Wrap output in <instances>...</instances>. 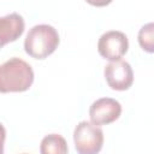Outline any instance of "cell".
I'll return each mask as SVG.
<instances>
[{"label": "cell", "mask_w": 154, "mask_h": 154, "mask_svg": "<svg viewBox=\"0 0 154 154\" xmlns=\"http://www.w3.org/2000/svg\"><path fill=\"white\" fill-rule=\"evenodd\" d=\"M34 70L23 59L13 57L0 65V93H23L34 83Z\"/></svg>", "instance_id": "6da1fadb"}, {"label": "cell", "mask_w": 154, "mask_h": 154, "mask_svg": "<svg viewBox=\"0 0 154 154\" xmlns=\"http://www.w3.org/2000/svg\"><path fill=\"white\" fill-rule=\"evenodd\" d=\"M60 42L57 29L49 24L34 25L24 40V51L34 59L43 60L58 48Z\"/></svg>", "instance_id": "7a4b0ae2"}, {"label": "cell", "mask_w": 154, "mask_h": 154, "mask_svg": "<svg viewBox=\"0 0 154 154\" xmlns=\"http://www.w3.org/2000/svg\"><path fill=\"white\" fill-rule=\"evenodd\" d=\"M75 148L78 154H99L103 146V131L90 122H79L73 130Z\"/></svg>", "instance_id": "3957f363"}, {"label": "cell", "mask_w": 154, "mask_h": 154, "mask_svg": "<svg viewBox=\"0 0 154 154\" xmlns=\"http://www.w3.org/2000/svg\"><path fill=\"white\" fill-rule=\"evenodd\" d=\"M129 49V40L123 31L108 30L103 32L97 42L99 54L109 61L122 60Z\"/></svg>", "instance_id": "277c9868"}, {"label": "cell", "mask_w": 154, "mask_h": 154, "mask_svg": "<svg viewBox=\"0 0 154 154\" xmlns=\"http://www.w3.org/2000/svg\"><path fill=\"white\" fill-rule=\"evenodd\" d=\"M105 79L113 90H128L134 83V71L131 65L125 60L109 61L103 70Z\"/></svg>", "instance_id": "5b68a950"}, {"label": "cell", "mask_w": 154, "mask_h": 154, "mask_svg": "<svg viewBox=\"0 0 154 154\" xmlns=\"http://www.w3.org/2000/svg\"><path fill=\"white\" fill-rule=\"evenodd\" d=\"M122 114V105L112 97H101L95 100L89 107L90 123L96 126L107 125L116 122Z\"/></svg>", "instance_id": "8992f818"}, {"label": "cell", "mask_w": 154, "mask_h": 154, "mask_svg": "<svg viewBox=\"0 0 154 154\" xmlns=\"http://www.w3.org/2000/svg\"><path fill=\"white\" fill-rule=\"evenodd\" d=\"M25 29L24 18L17 13L12 12L4 17H0V49L10 42L18 40Z\"/></svg>", "instance_id": "52a82bcc"}, {"label": "cell", "mask_w": 154, "mask_h": 154, "mask_svg": "<svg viewBox=\"0 0 154 154\" xmlns=\"http://www.w3.org/2000/svg\"><path fill=\"white\" fill-rule=\"evenodd\" d=\"M41 154H69L66 140L59 134L46 135L40 144Z\"/></svg>", "instance_id": "ba28073f"}, {"label": "cell", "mask_w": 154, "mask_h": 154, "mask_svg": "<svg viewBox=\"0 0 154 154\" xmlns=\"http://www.w3.org/2000/svg\"><path fill=\"white\" fill-rule=\"evenodd\" d=\"M137 40L143 51H146L147 53L154 52V24L152 22L144 24L140 29Z\"/></svg>", "instance_id": "9c48e42d"}, {"label": "cell", "mask_w": 154, "mask_h": 154, "mask_svg": "<svg viewBox=\"0 0 154 154\" xmlns=\"http://www.w3.org/2000/svg\"><path fill=\"white\" fill-rule=\"evenodd\" d=\"M5 140H6V129H5V126L0 123V154H4Z\"/></svg>", "instance_id": "30bf717a"}, {"label": "cell", "mask_w": 154, "mask_h": 154, "mask_svg": "<svg viewBox=\"0 0 154 154\" xmlns=\"http://www.w3.org/2000/svg\"><path fill=\"white\" fill-rule=\"evenodd\" d=\"M23 154H26V153H23Z\"/></svg>", "instance_id": "8fae6325"}]
</instances>
